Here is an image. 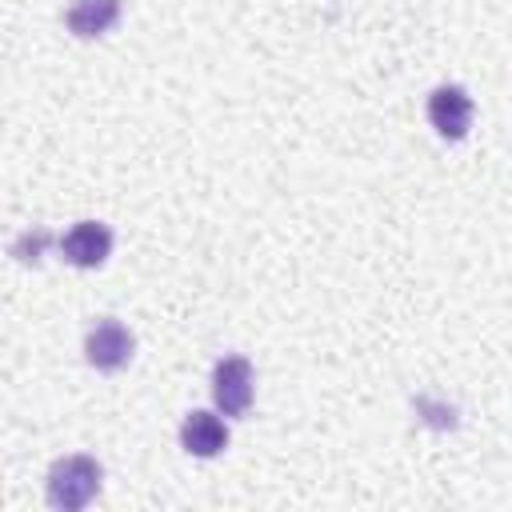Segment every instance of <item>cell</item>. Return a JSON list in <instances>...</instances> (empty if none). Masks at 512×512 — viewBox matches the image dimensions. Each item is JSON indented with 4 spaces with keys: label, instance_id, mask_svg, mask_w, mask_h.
Segmentation results:
<instances>
[{
    "label": "cell",
    "instance_id": "cell-6",
    "mask_svg": "<svg viewBox=\"0 0 512 512\" xmlns=\"http://www.w3.org/2000/svg\"><path fill=\"white\" fill-rule=\"evenodd\" d=\"M180 444H184L188 456H200V460L220 456V452L228 448V424H224L216 412L196 408V412H188L184 424H180Z\"/></svg>",
    "mask_w": 512,
    "mask_h": 512
},
{
    "label": "cell",
    "instance_id": "cell-5",
    "mask_svg": "<svg viewBox=\"0 0 512 512\" xmlns=\"http://www.w3.org/2000/svg\"><path fill=\"white\" fill-rule=\"evenodd\" d=\"M60 252H64V260L76 264V268H100V264L108 260V252H112V232H108V224H100V220H76V224L60 236Z\"/></svg>",
    "mask_w": 512,
    "mask_h": 512
},
{
    "label": "cell",
    "instance_id": "cell-1",
    "mask_svg": "<svg viewBox=\"0 0 512 512\" xmlns=\"http://www.w3.org/2000/svg\"><path fill=\"white\" fill-rule=\"evenodd\" d=\"M104 484V468L96 456L88 452H72V456H60L52 468H48V480H44V496L56 512H80L84 504L96 500Z\"/></svg>",
    "mask_w": 512,
    "mask_h": 512
},
{
    "label": "cell",
    "instance_id": "cell-3",
    "mask_svg": "<svg viewBox=\"0 0 512 512\" xmlns=\"http://www.w3.org/2000/svg\"><path fill=\"white\" fill-rule=\"evenodd\" d=\"M132 348H136L132 332H128L120 320H112V316L96 320V324L88 328V336H84V356H88V364L100 368V372L124 368V364L132 360Z\"/></svg>",
    "mask_w": 512,
    "mask_h": 512
},
{
    "label": "cell",
    "instance_id": "cell-7",
    "mask_svg": "<svg viewBox=\"0 0 512 512\" xmlns=\"http://www.w3.org/2000/svg\"><path fill=\"white\" fill-rule=\"evenodd\" d=\"M120 12H124V0H76V4L64 12V24H68L72 36L96 40V36H104V32L116 28Z\"/></svg>",
    "mask_w": 512,
    "mask_h": 512
},
{
    "label": "cell",
    "instance_id": "cell-2",
    "mask_svg": "<svg viewBox=\"0 0 512 512\" xmlns=\"http://www.w3.org/2000/svg\"><path fill=\"white\" fill-rule=\"evenodd\" d=\"M212 400L224 416H244L252 408V364L244 356H220L212 368Z\"/></svg>",
    "mask_w": 512,
    "mask_h": 512
},
{
    "label": "cell",
    "instance_id": "cell-4",
    "mask_svg": "<svg viewBox=\"0 0 512 512\" xmlns=\"http://www.w3.org/2000/svg\"><path fill=\"white\" fill-rule=\"evenodd\" d=\"M472 96L460 84H440L428 92V124L444 136V140H464L472 128Z\"/></svg>",
    "mask_w": 512,
    "mask_h": 512
},
{
    "label": "cell",
    "instance_id": "cell-8",
    "mask_svg": "<svg viewBox=\"0 0 512 512\" xmlns=\"http://www.w3.org/2000/svg\"><path fill=\"white\" fill-rule=\"evenodd\" d=\"M44 244H48V232H24L16 244H12V252H16V260H24V264H36L40 260V252H44Z\"/></svg>",
    "mask_w": 512,
    "mask_h": 512
}]
</instances>
